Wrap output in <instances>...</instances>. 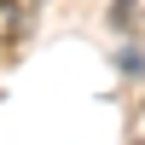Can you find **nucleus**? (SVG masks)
<instances>
[]
</instances>
